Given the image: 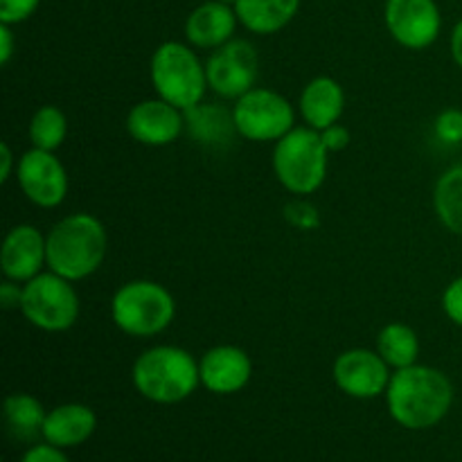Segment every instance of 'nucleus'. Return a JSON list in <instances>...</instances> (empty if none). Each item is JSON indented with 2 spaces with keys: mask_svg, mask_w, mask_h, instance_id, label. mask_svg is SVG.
Here are the masks:
<instances>
[{
  "mask_svg": "<svg viewBox=\"0 0 462 462\" xmlns=\"http://www.w3.org/2000/svg\"><path fill=\"white\" fill-rule=\"evenodd\" d=\"M391 418L409 431H424L440 424L454 406V386L442 370L409 365L395 370L386 391Z\"/></svg>",
  "mask_w": 462,
  "mask_h": 462,
  "instance_id": "1",
  "label": "nucleus"
},
{
  "mask_svg": "<svg viewBox=\"0 0 462 462\" xmlns=\"http://www.w3.org/2000/svg\"><path fill=\"white\" fill-rule=\"evenodd\" d=\"M48 266L70 282L97 273L108 253V233L90 212H72L48 235Z\"/></svg>",
  "mask_w": 462,
  "mask_h": 462,
  "instance_id": "2",
  "label": "nucleus"
},
{
  "mask_svg": "<svg viewBox=\"0 0 462 462\" xmlns=\"http://www.w3.org/2000/svg\"><path fill=\"white\" fill-rule=\"evenodd\" d=\"M134 388L153 404H180L201 386L199 361L176 346H156L144 350L131 370Z\"/></svg>",
  "mask_w": 462,
  "mask_h": 462,
  "instance_id": "3",
  "label": "nucleus"
},
{
  "mask_svg": "<svg viewBox=\"0 0 462 462\" xmlns=\"http://www.w3.org/2000/svg\"><path fill=\"white\" fill-rule=\"evenodd\" d=\"M328 153L320 131L311 126H293L275 143L273 171L284 189L307 197L320 189L328 179Z\"/></svg>",
  "mask_w": 462,
  "mask_h": 462,
  "instance_id": "4",
  "label": "nucleus"
},
{
  "mask_svg": "<svg viewBox=\"0 0 462 462\" xmlns=\"http://www.w3.org/2000/svg\"><path fill=\"white\" fill-rule=\"evenodd\" d=\"M176 316L174 296L153 280H131L111 300V319L117 329L135 338L165 332Z\"/></svg>",
  "mask_w": 462,
  "mask_h": 462,
  "instance_id": "5",
  "label": "nucleus"
},
{
  "mask_svg": "<svg viewBox=\"0 0 462 462\" xmlns=\"http://www.w3.org/2000/svg\"><path fill=\"white\" fill-rule=\"evenodd\" d=\"M149 75H152V84L158 97L174 104L180 111L197 106L206 97V66L192 48L179 43V41H167V43L158 45L152 57Z\"/></svg>",
  "mask_w": 462,
  "mask_h": 462,
  "instance_id": "6",
  "label": "nucleus"
},
{
  "mask_svg": "<svg viewBox=\"0 0 462 462\" xmlns=\"http://www.w3.org/2000/svg\"><path fill=\"white\" fill-rule=\"evenodd\" d=\"M21 314L43 332H66L79 319V296L70 280L54 271L39 273L23 284Z\"/></svg>",
  "mask_w": 462,
  "mask_h": 462,
  "instance_id": "7",
  "label": "nucleus"
},
{
  "mask_svg": "<svg viewBox=\"0 0 462 462\" xmlns=\"http://www.w3.org/2000/svg\"><path fill=\"white\" fill-rule=\"evenodd\" d=\"M235 126L253 143H278L296 126V111L284 95L271 88H253L233 106Z\"/></svg>",
  "mask_w": 462,
  "mask_h": 462,
  "instance_id": "8",
  "label": "nucleus"
},
{
  "mask_svg": "<svg viewBox=\"0 0 462 462\" xmlns=\"http://www.w3.org/2000/svg\"><path fill=\"white\" fill-rule=\"evenodd\" d=\"M257 68L260 59L255 48L244 39H230L208 59V88L224 99H239L255 88Z\"/></svg>",
  "mask_w": 462,
  "mask_h": 462,
  "instance_id": "9",
  "label": "nucleus"
},
{
  "mask_svg": "<svg viewBox=\"0 0 462 462\" xmlns=\"http://www.w3.org/2000/svg\"><path fill=\"white\" fill-rule=\"evenodd\" d=\"M332 377L343 395L352 400H374L386 395L393 373L377 350L355 347L337 356Z\"/></svg>",
  "mask_w": 462,
  "mask_h": 462,
  "instance_id": "10",
  "label": "nucleus"
},
{
  "mask_svg": "<svg viewBox=\"0 0 462 462\" xmlns=\"http://www.w3.org/2000/svg\"><path fill=\"white\" fill-rule=\"evenodd\" d=\"M16 179L27 201L39 208H57L66 201L68 171L54 152L32 147L16 162Z\"/></svg>",
  "mask_w": 462,
  "mask_h": 462,
  "instance_id": "11",
  "label": "nucleus"
},
{
  "mask_svg": "<svg viewBox=\"0 0 462 462\" xmlns=\"http://www.w3.org/2000/svg\"><path fill=\"white\" fill-rule=\"evenodd\" d=\"M386 27L402 48L427 50L440 36V9L436 0H386Z\"/></svg>",
  "mask_w": 462,
  "mask_h": 462,
  "instance_id": "12",
  "label": "nucleus"
},
{
  "mask_svg": "<svg viewBox=\"0 0 462 462\" xmlns=\"http://www.w3.org/2000/svg\"><path fill=\"white\" fill-rule=\"evenodd\" d=\"M185 129V113L162 97L143 99L126 116L131 138L147 147H167L176 143Z\"/></svg>",
  "mask_w": 462,
  "mask_h": 462,
  "instance_id": "13",
  "label": "nucleus"
},
{
  "mask_svg": "<svg viewBox=\"0 0 462 462\" xmlns=\"http://www.w3.org/2000/svg\"><path fill=\"white\" fill-rule=\"evenodd\" d=\"M48 264V237L32 224H18L5 235L0 248V269L14 282H30Z\"/></svg>",
  "mask_w": 462,
  "mask_h": 462,
  "instance_id": "14",
  "label": "nucleus"
},
{
  "mask_svg": "<svg viewBox=\"0 0 462 462\" xmlns=\"http://www.w3.org/2000/svg\"><path fill=\"white\" fill-rule=\"evenodd\" d=\"M201 386L215 395H235L253 377V361L237 346H215L199 359Z\"/></svg>",
  "mask_w": 462,
  "mask_h": 462,
  "instance_id": "15",
  "label": "nucleus"
},
{
  "mask_svg": "<svg viewBox=\"0 0 462 462\" xmlns=\"http://www.w3.org/2000/svg\"><path fill=\"white\" fill-rule=\"evenodd\" d=\"M239 18L233 5L208 0L199 5L185 23V36L199 50H217L228 43L235 34Z\"/></svg>",
  "mask_w": 462,
  "mask_h": 462,
  "instance_id": "16",
  "label": "nucleus"
},
{
  "mask_svg": "<svg viewBox=\"0 0 462 462\" xmlns=\"http://www.w3.org/2000/svg\"><path fill=\"white\" fill-rule=\"evenodd\" d=\"M95 429H97L95 411L86 404L70 402V404H61L48 411L41 436L59 449H72V447H79L90 440Z\"/></svg>",
  "mask_w": 462,
  "mask_h": 462,
  "instance_id": "17",
  "label": "nucleus"
},
{
  "mask_svg": "<svg viewBox=\"0 0 462 462\" xmlns=\"http://www.w3.org/2000/svg\"><path fill=\"white\" fill-rule=\"evenodd\" d=\"M298 108L307 126L323 131L341 120L346 111V90L334 77H316L302 88Z\"/></svg>",
  "mask_w": 462,
  "mask_h": 462,
  "instance_id": "18",
  "label": "nucleus"
},
{
  "mask_svg": "<svg viewBox=\"0 0 462 462\" xmlns=\"http://www.w3.org/2000/svg\"><path fill=\"white\" fill-rule=\"evenodd\" d=\"M185 113V129L189 131L192 140L210 149H224L235 140L237 126H235L233 111L219 106V104H197Z\"/></svg>",
  "mask_w": 462,
  "mask_h": 462,
  "instance_id": "19",
  "label": "nucleus"
},
{
  "mask_svg": "<svg viewBox=\"0 0 462 462\" xmlns=\"http://www.w3.org/2000/svg\"><path fill=\"white\" fill-rule=\"evenodd\" d=\"M300 0H237L235 12L239 23L253 34H275L298 14Z\"/></svg>",
  "mask_w": 462,
  "mask_h": 462,
  "instance_id": "20",
  "label": "nucleus"
},
{
  "mask_svg": "<svg viewBox=\"0 0 462 462\" xmlns=\"http://www.w3.org/2000/svg\"><path fill=\"white\" fill-rule=\"evenodd\" d=\"M5 413V424H7V431L12 433L16 440H34L36 436H41L45 422V409L36 397H32L30 393H12L7 395L3 406Z\"/></svg>",
  "mask_w": 462,
  "mask_h": 462,
  "instance_id": "21",
  "label": "nucleus"
},
{
  "mask_svg": "<svg viewBox=\"0 0 462 462\" xmlns=\"http://www.w3.org/2000/svg\"><path fill=\"white\" fill-rule=\"evenodd\" d=\"M377 352L393 370L415 365L420 356L418 332L406 323L383 325L377 334Z\"/></svg>",
  "mask_w": 462,
  "mask_h": 462,
  "instance_id": "22",
  "label": "nucleus"
},
{
  "mask_svg": "<svg viewBox=\"0 0 462 462\" xmlns=\"http://www.w3.org/2000/svg\"><path fill=\"white\" fill-rule=\"evenodd\" d=\"M433 208L440 224L449 233L462 237V162L438 179L433 189Z\"/></svg>",
  "mask_w": 462,
  "mask_h": 462,
  "instance_id": "23",
  "label": "nucleus"
},
{
  "mask_svg": "<svg viewBox=\"0 0 462 462\" xmlns=\"http://www.w3.org/2000/svg\"><path fill=\"white\" fill-rule=\"evenodd\" d=\"M27 135H30L32 147L43 149V152H57L68 138L66 113L54 106V104H45V106L36 108L30 126H27Z\"/></svg>",
  "mask_w": 462,
  "mask_h": 462,
  "instance_id": "24",
  "label": "nucleus"
},
{
  "mask_svg": "<svg viewBox=\"0 0 462 462\" xmlns=\"http://www.w3.org/2000/svg\"><path fill=\"white\" fill-rule=\"evenodd\" d=\"M284 219L296 230H307L310 233V230H316L320 226V212L314 203L300 197L284 206Z\"/></svg>",
  "mask_w": 462,
  "mask_h": 462,
  "instance_id": "25",
  "label": "nucleus"
},
{
  "mask_svg": "<svg viewBox=\"0 0 462 462\" xmlns=\"http://www.w3.org/2000/svg\"><path fill=\"white\" fill-rule=\"evenodd\" d=\"M436 138L442 144H462V111L460 108H445L433 122Z\"/></svg>",
  "mask_w": 462,
  "mask_h": 462,
  "instance_id": "26",
  "label": "nucleus"
},
{
  "mask_svg": "<svg viewBox=\"0 0 462 462\" xmlns=\"http://www.w3.org/2000/svg\"><path fill=\"white\" fill-rule=\"evenodd\" d=\"M41 0H0V23L16 25L39 9Z\"/></svg>",
  "mask_w": 462,
  "mask_h": 462,
  "instance_id": "27",
  "label": "nucleus"
},
{
  "mask_svg": "<svg viewBox=\"0 0 462 462\" xmlns=\"http://www.w3.org/2000/svg\"><path fill=\"white\" fill-rule=\"evenodd\" d=\"M442 310H445V316L451 323L462 328V275L451 280L445 291H442Z\"/></svg>",
  "mask_w": 462,
  "mask_h": 462,
  "instance_id": "28",
  "label": "nucleus"
},
{
  "mask_svg": "<svg viewBox=\"0 0 462 462\" xmlns=\"http://www.w3.org/2000/svg\"><path fill=\"white\" fill-rule=\"evenodd\" d=\"M21 462H70L68 456L63 454V449L43 442V445H34L23 454Z\"/></svg>",
  "mask_w": 462,
  "mask_h": 462,
  "instance_id": "29",
  "label": "nucleus"
},
{
  "mask_svg": "<svg viewBox=\"0 0 462 462\" xmlns=\"http://www.w3.org/2000/svg\"><path fill=\"white\" fill-rule=\"evenodd\" d=\"M320 138H323L328 152H343V149L350 144V131L337 122V125H332V126H328V129L320 131Z\"/></svg>",
  "mask_w": 462,
  "mask_h": 462,
  "instance_id": "30",
  "label": "nucleus"
},
{
  "mask_svg": "<svg viewBox=\"0 0 462 462\" xmlns=\"http://www.w3.org/2000/svg\"><path fill=\"white\" fill-rule=\"evenodd\" d=\"M21 302H23V284L5 278V282L0 284V307L7 311L21 310Z\"/></svg>",
  "mask_w": 462,
  "mask_h": 462,
  "instance_id": "31",
  "label": "nucleus"
},
{
  "mask_svg": "<svg viewBox=\"0 0 462 462\" xmlns=\"http://www.w3.org/2000/svg\"><path fill=\"white\" fill-rule=\"evenodd\" d=\"M14 54V34L7 23H0V63L7 66Z\"/></svg>",
  "mask_w": 462,
  "mask_h": 462,
  "instance_id": "32",
  "label": "nucleus"
},
{
  "mask_svg": "<svg viewBox=\"0 0 462 462\" xmlns=\"http://www.w3.org/2000/svg\"><path fill=\"white\" fill-rule=\"evenodd\" d=\"M0 162H3V170H0V180L7 183L9 176H12V167H14V153L9 143H0Z\"/></svg>",
  "mask_w": 462,
  "mask_h": 462,
  "instance_id": "33",
  "label": "nucleus"
},
{
  "mask_svg": "<svg viewBox=\"0 0 462 462\" xmlns=\"http://www.w3.org/2000/svg\"><path fill=\"white\" fill-rule=\"evenodd\" d=\"M451 57H454L456 66L462 68V18L451 32Z\"/></svg>",
  "mask_w": 462,
  "mask_h": 462,
  "instance_id": "34",
  "label": "nucleus"
},
{
  "mask_svg": "<svg viewBox=\"0 0 462 462\" xmlns=\"http://www.w3.org/2000/svg\"><path fill=\"white\" fill-rule=\"evenodd\" d=\"M219 3H226V5H233V7H235V3H237V0H219Z\"/></svg>",
  "mask_w": 462,
  "mask_h": 462,
  "instance_id": "35",
  "label": "nucleus"
}]
</instances>
